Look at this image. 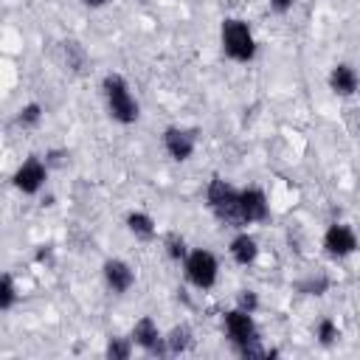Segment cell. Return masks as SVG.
<instances>
[{"mask_svg":"<svg viewBox=\"0 0 360 360\" xmlns=\"http://www.w3.org/2000/svg\"><path fill=\"white\" fill-rule=\"evenodd\" d=\"M208 205H211V211L217 214V219H222V222H228V225H233V228L245 225L242 205H239V191H236L231 183L214 177L211 186H208Z\"/></svg>","mask_w":360,"mask_h":360,"instance_id":"1","label":"cell"},{"mask_svg":"<svg viewBox=\"0 0 360 360\" xmlns=\"http://www.w3.org/2000/svg\"><path fill=\"white\" fill-rule=\"evenodd\" d=\"M104 96H107V107H110V115L121 124H132L138 118V104L135 98L129 96L127 90V82L115 73L104 76Z\"/></svg>","mask_w":360,"mask_h":360,"instance_id":"2","label":"cell"},{"mask_svg":"<svg viewBox=\"0 0 360 360\" xmlns=\"http://www.w3.org/2000/svg\"><path fill=\"white\" fill-rule=\"evenodd\" d=\"M222 48L236 62L253 59L256 42H253V34H250L248 22H242V20H225L222 22Z\"/></svg>","mask_w":360,"mask_h":360,"instance_id":"3","label":"cell"},{"mask_svg":"<svg viewBox=\"0 0 360 360\" xmlns=\"http://www.w3.org/2000/svg\"><path fill=\"white\" fill-rule=\"evenodd\" d=\"M217 259H214V253H208V250H194V253H188V259H186V276H188V281L194 284V287H200V290H208V287H214V281H217Z\"/></svg>","mask_w":360,"mask_h":360,"instance_id":"4","label":"cell"},{"mask_svg":"<svg viewBox=\"0 0 360 360\" xmlns=\"http://www.w3.org/2000/svg\"><path fill=\"white\" fill-rule=\"evenodd\" d=\"M225 332H228V338H231V343H233L236 349L259 338V335H256V326H253V318H250V312H245V309H233V312L225 315Z\"/></svg>","mask_w":360,"mask_h":360,"instance_id":"5","label":"cell"},{"mask_svg":"<svg viewBox=\"0 0 360 360\" xmlns=\"http://www.w3.org/2000/svg\"><path fill=\"white\" fill-rule=\"evenodd\" d=\"M323 248H326V253L329 256H349L354 248H357V236H354V231L349 228V225H329V231H326V236H323Z\"/></svg>","mask_w":360,"mask_h":360,"instance_id":"6","label":"cell"},{"mask_svg":"<svg viewBox=\"0 0 360 360\" xmlns=\"http://www.w3.org/2000/svg\"><path fill=\"white\" fill-rule=\"evenodd\" d=\"M132 340H135L141 349H146L149 354H166V352H169V346H163L166 338H160V332H158V326H155L152 318H141V321L135 323Z\"/></svg>","mask_w":360,"mask_h":360,"instance_id":"7","label":"cell"},{"mask_svg":"<svg viewBox=\"0 0 360 360\" xmlns=\"http://www.w3.org/2000/svg\"><path fill=\"white\" fill-rule=\"evenodd\" d=\"M42 183H45V166H42L37 158H28V160L17 169V174H14V186H17L20 191H25V194L39 191Z\"/></svg>","mask_w":360,"mask_h":360,"instance_id":"8","label":"cell"},{"mask_svg":"<svg viewBox=\"0 0 360 360\" xmlns=\"http://www.w3.org/2000/svg\"><path fill=\"white\" fill-rule=\"evenodd\" d=\"M163 146H166V152H169L174 160H186V158L194 152V132L169 127V129L163 132Z\"/></svg>","mask_w":360,"mask_h":360,"instance_id":"9","label":"cell"},{"mask_svg":"<svg viewBox=\"0 0 360 360\" xmlns=\"http://www.w3.org/2000/svg\"><path fill=\"white\" fill-rule=\"evenodd\" d=\"M239 205H242L245 222H262V219H267V200H264V194L259 188L239 191Z\"/></svg>","mask_w":360,"mask_h":360,"instance_id":"10","label":"cell"},{"mask_svg":"<svg viewBox=\"0 0 360 360\" xmlns=\"http://www.w3.org/2000/svg\"><path fill=\"white\" fill-rule=\"evenodd\" d=\"M104 278H107V284L112 287V292H127V290L132 287V281H135V273H132L129 264H124V262H118V259H110V262L104 264Z\"/></svg>","mask_w":360,"mask_h":360,"instance_id":"11","label":"cell"},{"mask_svg":"<svg viewBox=\"0 0 360 360\" xmlns=\"http://www.w3.org/2000/svg\"><path fill=\"white\" fill-rule=\"evenodd\" d=\"M329 84H332L335 93L352 96V93L357 90V73H354L349 65H338V68L332 70V76H329Z\"/></svg>","mask_w":360,"mask_h":360,"instance_id":"12","label":"cell"},{"mask_svg":"<svg viewBox=\"0 0 360 360\" xmlns=\"http://www.w3.org/2000/svg\"><path fill=\"white\" fill-rule=\"evenodd\" d=\"M256 239L253 236H248V233H239L233 242H231V256H233V262L236 264H250L253 259H256Z\"/></svg>","mask_w":360,"mask_h":360,"instance_id":"13","label":"cell"},{"mask_svg":"<svg viewBox=\"0 0 360 360\" xmlns=\"http://www.w3.org/2000/svg\"><path fill=\"white\" fill-rule=\"evenodd\" d=\"M127 225H129V231H132L138 239H143V242H149V239L155 236V222H152L146 214H129V217H127Z\"/></svg>","mask_w":360,"mask_h":360,"instance_id":"14","label":"cell"},{"mask_svg":"<svg viewBox=\"0 0 360 360\" xmlns=\"http://www.w3.org/2000/svg\"><path fill=\"white\" fill-rule=\"evenodd\" d=\"M166 346H169L172 354L186 352V349L191 346V329H188V326H174V329L169 332V338H166Z\"/></svg>","mask_w":360,"mask_h":360,"instance_id":"15","label":"cell"},{"mask_svg":"<svg viewBox=\"0 0 360 360\" xmlns=\"http://www.w3.org/2000/svg\"><path fill=\"white\" fill-rule=\"evenodd\" d=\"M14 281H11V276L6 273L3 278H0V309H11V304H14Z\"/></svg>","mask_w":360,"mask_h":360,"instance_id":"16","label":"cell"},{"mask_svg":"<svg viewBox=\"0 0 360 360\" xmlns=\"http://www.w3.org/2000/svg\"><path fill=\"white\" fill-rule=\"evenodd\" d=\"M107 357H112V360H127V357H129V343L121 340V338H110V343H107Z\"/></svg>","mask_w":360,"mask_h":360,"instance_id":"17","label":"cell"},{"mask_svg":"<svg viewBox=\"0 0 360 360\" xmlns=\"http://www.w3.org/2000/svg\"><path fill=\"white\" fill-rule=\"evenodd\" d=\"M326 287H329V281H326L323 276H318V278H307V281L298 284V290L307 292V295H321V292H326Z\"/></svg>","mask_w":360,"mask_h":360,"instance_id":"18","label":"cell"},{"mask_svg":"<svg viewBox=\"0 0 360 360\" xmlns=\"http://www.w3.org/2000/svg\"><path fill=\"white\" fill-rule=\"evenodd\" d=\"M39 118H42L39 104H28V107L20 110V124L22 127H34V124H39Z\"/></svg>","mask_w":360,"mask_h":360,"instance_id":"19","label":"cell"},{"mask_svg":"<svg viewBox=\"0 0 360 360\" xmlns=\"http://www.w3.org/2000/svg\"><path fill=\"white\" fill-rule=\"evenodd\" d=\"M166 248H169V256H172V259H183V256H186V242H183V236H177V233H169V236H166Z\"/></svg>","mask_w":360,"mask_h":360,"instance_id":"20","label":"cell"},{"mask_svg":"<svg viewBox=\"0 0 360 360\" xmlns=\"http://www.w3.org/2000/svg\"><path fill=\"white\" fill-rule=\"evenodd\" d=\"M318 338H321L323 346L335 343V338H338V326H335L332 321H321V323H318Z\"/></svg>","mask_w":360,"mask_h":360,"instance_id":"21","label":"cell"},{"mask_svg":"<svg viewBox=\"0 0 360 360\" xmlns=\"http://www.w3.org/2000/svg\"><path fill=\"white\" fill-rule=\"evenodd\" d=\"M236 304H239V309H245V312H250V315H253V309L259 307V298H256V292H253V290H242V292H239V298H236Z\"/></svg>","mask_w":360,"mask_h":360,"instance_id":"22","label":"cell"},{"mask_svg":"<svg viewBox=\"0 0 360 360\" xmlns=\"http://www.w3.org/2000/svg\"><path fill=\"white\" fill-rule=\"evenodd\" d=\"M270 6H273V11L284 14V11H290V8H292V0H270Z\"/></svg>","mask_w":360,"mask_h":360,"instance_id":"23","label":"cell"},{"mask_svg":"<svg viewBox=\"0 0 360 360\" xmlns=\"http://www.w3.org/2000/svg\"><path fill=\"white\" fill-rule=\"evenodd\" d=\"M62 158H65V152H51V155H48V163H51V166H62V163H65Z\"/></svg>","mask_w":360,"mask_h":360,"instance_id":"24","label":"cell"},{"mask_svg":"<svg viewBox=\"0 0 360 360\" xmlns=\"http://www.w3.org/2000/svg\"><path fill=\"white\" fill-rule=\"evenodd\" d=\"M84 3H87V6H93V8H98V6H104L107 0H84Z\"/></svg>","mask_w":360,"mask_h":360,"instance_id":"25","label":"cell"}]
</instances>
